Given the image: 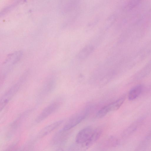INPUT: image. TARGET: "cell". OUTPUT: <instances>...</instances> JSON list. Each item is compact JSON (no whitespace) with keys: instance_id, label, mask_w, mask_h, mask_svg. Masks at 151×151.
I'll return each mask as SVG.
<instances>
[{"instance_id":"6da1fadb","label":"cell","mask_w":151,"mask_h":151,"mask_svg":"<svg viewBox=\"0 0 151 151\" xmlns=\"http://www.w3.org/2000/svg\"><path fill=\"white\" fill-rule=\"evenodd\" d=\"M21 51H18L9 54L3 63L1 70V80L4 79L14 66L19 61L22 56Z\"/></svg>"},{"instance_id":"7a4b0ae2","label":"cell","mask_w":151,"mask_h":151,"mask_svg":"<svg viewBox=\"0 0 151 151\" xmlns=\"http://www.w3.org/2000/svg\"><path fill=\"white\" fill-rule=\"evenodd\" d=\"M26 72L24 73L18 81L5 92L1 97L0 101L1 111L19 90L21 86L27 77V73Z\"/></svg>"},{"instance_id":"3957f363","label":"cell","mask_w":151,"mask_h":151,"mask_svg":"<svg viewBox=\"0 0 151 151\" xmlns=\"http://www.w3.org/2000/svg\"><path fill=\"white\" fill-rule=\"evenodd\" d=\"M90 112V108H86L71 116L62 129L68 131L81 123L88 116Z\"/></svg>"},{"instance_id":"277c9868","label":"cell","mask_w":151,"mask_h":151,"mask_svg":"<svg viewBox=\"0 0 151 151\" xmlns=\"http://www.w3.org/2000/svg\"><path fill=\"white\" fill-rule=\"evenodd\" d=\"M32 111L31 109L25 111L10 124L8 127L6 134V137L7 139H10L14 135L26 118L30 114Z\"/></svg>"},{"instance_id":"5b68a950","label":"cell","mask_w":151,"mask_h":151,"mask_svg":"<svg viewBox=\"0 0 151 151\" xmlns=\"http://www.w3.org/2000/svg\"><path fill=\"white\" fill-rule=\"evenodd\" d=\"M61 104V101L58 100L52 102L46 107L37 116L35 119V122L37 123H39L55 112L60 108Z\"/></svg>"},{"instance_id":"8992f818","label":"cell","mask_w":151,"mask_h":151,"mask_svg":"<svg viewBox=\"0 0 151 151\" xmlns=\"http://www.w3.org/2000/svg\"><path fill=\"white\" fill-rule=\"evenodd\" d=\"M94 129L91 126H88L80 131L75 139L76 144L85 147V145L91 136Z\"/></svg>"},{"instance_id":"52a82bcc","label":"cell","mask_w":151,"mask_h":151,"mask_svg":"<svg viewBox=\"0 0 151 151\" xmlns=\"http://www.w3.org/2000/svg\"><path fill=\"white\" fill-rule=\"evenodd\" d=\"M55 81L54 78H50L45 83L39 91L37 97L39 101L42 100L52 93L55 89Z\"/></svg>"},{"instance_id":"ba28073f","label":"cell","mask_w":151,"mask_h":151,"mask_svg":"<svg viewBox=\"0 0 151 151\" xmlns=\"http://www.w3.org/2000/svg\"><path fill=\"white\" fill-rule=\"evenodd\" d=\"M62 129L57 132L52 137L50 144L52 146L58 148L65 142L68 137L67 131Z\"/></svg>"},{"instance_id":"9c48e42d","label":"cell","mask_w":151,"mask_h":151,"mask_svg":"<svg viewBox=\"0 0 151 151\" xmlns=\"http://www.w3.org/2000/svg\"><path fill=\"white\" fill-rule=\"evenodd\" d=\"M63 121V120H58L45 127L38 134L37 138L40 139L45 136L59 127Z\"/></svg>"},{"instance_id":"30bf717a","label":"cell","mask_w":151,"mask_h":151,"mask_svg":"<svg viewBox=\"0 0 151 151\" xmlns=\"http://www.w3.org/2000/svg\"><path fill=\"white\" fill-rule=\"evenodd\" d=\"M142 119H139L130 124L122 132V137H126L132 134L137 129L142 122Z\"/></svg>"},{"instance_id":"8fae6325","label":"cell","mask_w":151,"mask_h":151,"mask_svg":"<svg viewBox=\"0 0 151 151\" xmlns=\"http://www.w3.org/2000/svg\"><path fill=\"white\" fill-rule=\"evenodd\" d=\"M102 133V129L99 128L94 129L90 138L85 145V147H88L93 145L100 138Z\"/></svg>"},{"instance_id":"7c38bea8","label":"cell","mask_w":151,"mask_h":151,"mask_svg":"<svg viewBox=\"0 0 151 151\" xmlns=\"http://www.w3.org/2000/svg\"><path fill=\"white\" fill-rule=\"evenodd\" d=\"M143 86L142 85H138L133 88L129 91L128 98L129 100L132 101L136 99L141 94Z\"/></svg>"},{"instance_id":"4fadbf2b","label":"cell","mask_w":151,"mask_h":151,"mask_svg":"<svg viewBox=\"0 0 151 151\" xmlns=\"http://www.w3.org/2000/svg\"><path fill=\"white\" fill-rule=\"evenodd\" d=\"M110 111H112L111 103L104 106L97 113L96 117L97 119L102 118Z\"/></svg>"},{"instance_id":"5bb4252c","label":"cell","mask_w":151,"mask_h":151,"mask_svg":"<svg viewBox=\"0 0 151 151\" xmlns=\"http://www.w3.org/2000/svg\"><path fill=\"white\" fill-rule=\"evenodd\" d=\"M93 49V47L91 46H86L79 53V57L81 59L86 58L91 52Z\"/></svg>"},{"instance_id":"9a60e30c","label":"cell","mask_w":151,"mask_h":151,"mask_svg":"<svg viewBox=\"0 0 151 151\" xmlns=\"http://www.w3.org/2000/svg\"><path fill=\"white\" fill-rule=\"evenodd\" d=\"M119 143L118 139L116 137L111 136L108 138L106 142L105 145L108 147H116Z\"/></svg>"},{"instance_id":"2e32d148","label":"cell","mask_w":151,"mask_h":151,"mask_svg":"<svg viewBox=\"0 0 151 151\" xmlns=\"http://www.w3.org/2000/svg\"><path fill=\"white\" fill-rule=\"evenodd\" d=\"M125 98V96L123 95L112 102L113 111H116L120 108L124 102Z\"/></svg>"},{"instance_id":"e0dca14e","label":"cell","mask_w":151,"mask_h":151,"mask_svg":"<svg viewBox=\"0 0 151 151\" xmlns=\"http://www.w3.org/2000/svg\"><path fill=\"white\" fill-rule=\"evenodd\" d=\"M143 0H130L127 7L128 9H132L137 6Z\"/></svg>"},{"instance_id":"ac0fdd59","label":"cell","mask_w":151,"mask_h":151,"mask_svg":"<svg viewBox=\"0 0 151 151\" xmlns=\"http://www.w3.org/2000/svg\"><path fill=\"white\" fill-rule=\"evenodd\" d=\"M111 103V104H112V103ZM112 111H113V107H112Z\"/></svg>"}]
</instances>
